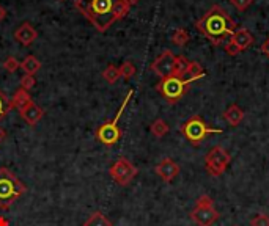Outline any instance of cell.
<instances>
[{
    "instance_id": "obj_2",
    "label": "cell",
    "mask_w": 269,
    "mask_h": 226,
    "mask_svg": "<svg viewBox=\"0 0 269 226\" xmlns=\"http://www.w3.org/2000/svg\"><path fill=\"white\" fill-rule=\"evenodd\" d=\"M195 29L210 41L213 46L225 44V41L232 38L236 32V22L229 16L222 7L214 5L195 22Z\"/></svg>"
},
{
    "instance_id": "obj_15",
    "label": "cell",
    "mask_w": 269,
    "mask_h": 226,
    "mask_svg": "<svg viewBox=\"0 0 269 226\" xmlns=\"http://www.w3.org/2000/svg\"><path fill=\"white\" fill-rule=\"evenodd\" d=\"M223 119L229 122L230 126H238V124H241V121L244 119V112H242V109L239 107V106H236V104H232L229 109H227L225 112H223Z\"/></svg>"
},
{
    "instance_id": "obj_26",
    "label": "cell",
    "mask_w": 269,
    "mask_h": 226,
    "mask_svg": "<svg viewBox=\"0 0 269 226\" xmlns=\"http://www.w3.org/2000/svg\"><path fill=\"white\" fill-rule=\"evenodd\" d=\"M4 68H5V71H8V72H16V71L20 68V61H19L16 57H8V58L4 61Z\"/></svg>"
},
{
    "instance_id": "obj_23",
    "label": "cell",
    "mask_w": 269,
    "mask_h": 226,
    "mask_svg": "<svg viewBox=\"0 0 269 226\" xmlns=\"http://www.w3.org/2000/svg\"><path fill=\"white\" fill-rule=\"evenodd\" d=\"M102 77H104L107 84H115L120 79V69L115 65H109L104 71H102Z\"/></svg>"
},
{
    "instance_id": "obj_4",
    "label": "cell",
    "mask_w": 269,
    "mask_h": 226,
    "mask_svg": "<svg viewBox=\"0 0 269 226\" xmlns=\"http://www.w3.org/2000/svg\"><path fill=\"white\" fill-rule=\"evenodd\" d=\"M197 79H184L180 76H169L161 79V82L156 85L158 93L169 102V104H176V102L186 94L189 85Z\"/></svg>"
},
{
    "instance_id": "obj_31",
    "label": "cell",
    "mask_w": 269,
    "mask_h": 226,
    "mask_svg": "<svg viewBox=\"0 0 269 226\" xmlns=\"http://www.w3.org/2000/svg\"><path fill=\"white\" fill-rule=\"evenodd\" d=\"M261 52L269 58V38H267V39L264 41V43L261 44Z\"/></svg>"
},
{
    "instance_id": "obj_27",
    "label": "cell",
    "mask_w": 269,
    "mask_h": 226,
    "mask_svg": "<svg viewBox=\"0 0 269 226\" xmlns=\"http://www.w3.org/2000/svg\"><path fill=\"white\" fill-rule=\"evenodd\" d=\"M35 84H36V80L32 74H24L23 77H20V88L26 90V91L32 90L35 87Z\"/></svg>"
},
{
    "instance_id": "obj_13",
    "label": "cell",
    "mask_w": 269,
    "mask_h": 226,
    "mask_svg": "<svg viewBox=\"0 0 269 226\" xmlns=\"http://www.w3.org/2000/svg\"><path fill=\"white\" fill-rule=\"evenodd\" d=\"M38 33L36 30L32 27V24L29 22H24V24H20V27L14 32V38L17 43H20L23 46H30L33 44V41L36 39Z\"/></svg>"
},
{
    "instance_id": "obj_24",
    "label": "cell",
    "mask_w": 269,
    "mask_h": 226,
    "mask_svg": "<svg viewBox=\"0 0 269 226\" xmlns=\"http://www.w3.org/2000/svg\"><path fill=\"white\" fill-rule=\"evenodd\" d=\"M186 76H189V79H201L203 77V68L200 63H197V61H189V66H188V72H186Z\"/></svg>"
},
{
    "instance_id": "obj_6",
    "label": "cell",
    "mask_w": 269,
    "mask_h": 226,
    "mask_svg": "<svg viewBox=\"0 0 269 226\" xmlns=\"http://www.w3.org/2000/svg\"><path fill=\"white\" fill-rule=\"evenodd\" d=\"M180 132L194 146H198L210 134H222V129H211L210 126H206V122L201 119V116L195 115L184 122L180 128Z\"/></svg>"
},
{
    "instance_id": "obj_11",
    "label": "cell",
    "mask_w": 269,
    "mask_h": 226,
    "mask_svg": "<svg viewBox=\"0 0 269 226\" xmlns=\"http://www.w3.org/2000/svg\"><path fill=\"white\" fill-rule=\"evenodd\" d=\"M156 174L164 181V182H172L178 174H180V165L170 157H165L162 159L156 168H154Z\"/></svg>"
},
{
    "instance_id": "obj_29",
    "label": "cell",
    "mask_w": 269,
    "mask_h": 226,
    "mask_svg": "<svg viewBox=\"0 0 269 226\" xmlns=\"http://www.w3.org/2000/svg\"><path fill=\"white\" fill-rule=\"evenodd\" d=\"M251 226H269V217L266 214H258L251 220Z\"/></svg>"
},
{
    "instance_id": "obj_5",
    "label": "cell",
    "mask_w": 269,
    "mask_h": 226,
    "mask_svg": "<svg viewBox=\"0 0 269 226\" xmlns=\"http://www.w3.org/2000/svg\"><path fill=\"white\" fill-rule=\"evenodd\" d=\"M132 94H134L132 91L128 93V96L125 97V101H123L121 107H120L118 112H117L115 119L104 122V124H101V126L96 129V140H98L99 143H102V145H106V146H114L115 143L120 141L123 132H121V129H120V126H118V119L121 118V113H123V110L126 109V106H128L129 99L132 97Z\"/></svg>"
},
{
    "instance_id": "obj_14",
    "label": "cell",
    "mask_w": 269,
    "mask_h": 226,
    "mask_svg": "<svg viewBox=\"0 0 269 226\" xmlns=\"http://www.w3.org/2000/svg\"><path fill=\"white\" fill-rule=\"evenodd\" d=\"M233 43L239 47V51H245L247 47H251L254 44V36L251 35L249 30H245V29H236V32L232 35L230 38Z\"/></svg>"
},
{
    "instance_id": "obj_19",
    "label": "cell",
    "mask_w": 269,
    "mask_h": 226,
    "mask_svg": "<svg viewBox=\"0 0 269 226\" xmlns=\"http://www.w3.org/2000/svg\"><path fill=\"white\" fill-rule=\"evenodd\" d=\"M169 124L165 122L164 119H161V118H158L156 121H153V124L150 126V131H151V134L156 137V138H162L164 135H167L169 134Z\"/></svg>"
},
{
    "instance_id": "obj_28",
    "label": "cell",
    "mask_w": 269,
    "mask_h": 226,
    "mask_svg": "<svg viewBox=\"0 0 269 226\" xmlns=\"http://www.w3.org/2000/svg\"><path fill=\"white\" fill-rule=\"evenodd\" d=\"M223 49H225L227 55H230V57H236L238 54H241L239 47L233 43L232 39H229V41H227V43L223 44Z\"/></svg>"
},
{
    "instance_id": "obj_16",
    "label": "cell",
    "mask_w": 269,
    "mask_h": 226,
    "mask_svg": "<svg viewBox=\"0 0 269 226\" xmlns=\"http://www.w3.org/2000/svg\"><path fill=\"white\" fill-rule=\"evenodd\" d=\"M30 102H33L32 101V96L29 94V91H26V90H23V88H19L16 93H14V96H13V99H11V104H13V109H17L19 112L23 110V109H26Z\"/></svg>"
},
{
    "instance_id": "obj_36",
    "label": "cell",
    "mask_w": 269,
    "mask_h": 226,
    "mask_svg": "<svg viewBox=\"0 0 269 226\" xmlns=\"http://www.w3.org/2000/svg\"><path fill=\"white\" fill-rule=\"evenodd\" d=\"M61 2H65V0H61Z\"/></svg>"
},
{
    "instance_id": "obj_7",
    "label": "cell",
    "mask_w": 269,
    "mask_h": 226,
    "mask_svg": "<svg viewBox=\"0 0 269 226\" xmlns=\"http://www.w3.org/2000/svg\"><path fill=\"white\" fill-rule=\"evenodd\" d=\"M191 218L198 226H213L214 221L219 218V212L214 208V201L208 195H201L197 199L194 211L191 212Z\"/></svg>"
},
{
    "instance_id": "obj_34",
    "label": "cell",
    "mask_w": 269,
    "mask_h": 226,
    "mask_svg": "<svg viewBox=\"0 0 269 226\" xmlns=\"http://www.w3.org/2000/svg\"><path fill=\"white\" fill-rule=\"evenodd\" d=\"M4 138H5V131H4L2 128H0V143L4 141Z\"/></svg>"
},
{
    "instance_id": "obj_8",
    "label": "cell",
    "mask_w": 269,
    "mask_h": 226,
    "mask_svg": "<svg viewBox=\"0 0 269 226\" xmlns=\"http://www.w3.org/2000/svg\"><path fill=\"white\" fill-rule=\"evenodd\" d=\"M139 170L131 160H128L126 157H120L118 160H115L112 163V167L109 168V174L110 178L118 184V186L126 187L134 181V178L137 176Z\"/></svg>"
},
{
    "instance_id": "obj_35",
    "label": "cell",
    "mask_w": 269,
    "mask_h": 226,
    "mask_svg": "<svg viewBox=\"0 0 269 226\" xmlns=\"http://www.w3.org/2000/svg\"><path fill=\"white\" fill-rule=\"evenodd\" d=\"M128 2H129V5L132 7V5H137V4L140 2V0H128Z\"/></svg>"
},
{
    "instance_id": "obj_12",
    "label": "cell",
    "mask_w": 269,
    "mask_h": 226,
    "mask_svg": "<svg viewBox=\"0 0 269 226\" xmlns=\"http://www.w3.org/2000/svg\"><path fill=\"white\" fill-rule=\"evenodd\" d=\"M19 115H20V118H23L27 122L29 126H35V124H38V121L43 119L44 110L41 109L38 104H35V102H30V104L26 109H23V110L19 112Z\"/></svg>"
},
{
    "instance_id": "obj_37",
    "label": "cell",
    "mask_w": 269,
    "mask_h": 226,
    "mask_svg": "<svg viewBox=\"0 0 269 226\" xmlns=\"http://www.w3.org/2000/svg\"><path fill=\"white\" fill-rule=\"evenodd\" d=\"M235 226H238V224H235Z\"/></svg>"
},
{
    "instance_id": "obj_3",
    "label": "cell",
    "mask_w": 269,
    "mask_h": 226,
    "mask_svg": "<svg viewBox=\"0 0 269 226\" xmlns=\"http://www.w3.org/2000/svg\"><path fill=\"white\" fill-rule=\"evenodd\" d=\"M26 192L27 187L11 170L0 168V209H10Z\"/></svg>"
},
{
    "instance_id": "obj_21",
    "label": "cell",
    "mask_w": 269,
    "mask_h": 226,
    "mask_svg": "<svg viewBox=\"0 0 269 226\" xmlns=\"http://www.w3.org/2000/svg\"><path fill=\"white\" fill-rule=\"evenodd\" d=\"M188 66H189V60L183 57V55H178L175 57V68H173V76H180V77H184L186 72H188Z\"/></svg>"
},
{
    "instance_id": "obj_30",
    "label": "cell",
    "mask_w": 269,
    "mask_h": 226,
    "mask_svg": "<svg viewBox=\"0 0 269 226\" xmlns=\"http://www.w3.org/2000/svg\"><path fill=\"white\" fill-rule=\"evenodd\" d=\"M230 4L235 8H238L239 11H245L247 8H249L254 4V0H230Z\"/></svg>"
},
{
    "instance_id": "obj_22",
    "label": "cell",
    "mask_w": 269,
    "mask_h": 226,
    "mask_svg": "<svg viewBox=\"0 0 269 226\" xmlns=\"http://www.w3.org/2000/svg\"><path fill=\"white\" fill-rule=\"evenodd\" d=\"M11 109H13L11 99L2 90H0V119H4L10 113Z\"/></svg>"
},
{
    "instance_id": "obj_25",
    "label": "cell",
    "mask_w": 269,
    "mask_h": 226,
    "mask_svg": "<svg viewBox=\"0 0 269 226\" xmlns=\"http://www.w3.org/2000/svg\"><path fill=\"white\" fill-rule=\"evenodd\" d=\"M118 69H120V77H123L125 80H129L136 74V66L131 63V61H125Z\"/></svg>"
},
{
    "instance_id": "obj_18",
    "label": "cell",
    "mask_w": 269,
    "mask_h": 226,
    "mask_svg": "<svg viewBox=\"0 0 269 226\" xmlns=\"http://www.w3.org/2000/svg\"><path fill=\"white\" fill-rule=\"evenodd\" d=\"M84 226H114L112 221L102 214V212H93L84 223Z\"/></svg>"
},
{
    "instance_id": "obj_17",
    "label": "cell",
    "mask_w": 269,
    "mask_h": 226,
    "mask_svg": "<svg viewBox=\"0 0 269 226\" xmlns=\"http://www.w3.org/2000/svg\"><path fill=\"white\" fill-rule=\"evenodd\" d=\"M20 69L24 71V74H36L39 69H41V61L33 57V55H29L26 57L23 61H20Z\"/></svg>"
},
{
    "instance_id": "obj_20",
    "label": "cell",
    "mask_w": 269,
    "mask_h": 226,
    "mask_svg": "<svg viewBox=\"0 0 269 226\" xmlns=\"http://www.w3.org/2000/svg\"><path fill=\"white\" fill-rule=\"evenodd\" d=\"M189 39H191V36H189L188 30H186V29H176L173 32V36H172V43L175 46H178V47H183V46H186L189 43Z\"/></svg>"
},
{
    "instance_id": "obj_1",
    "label": "cell",
    "mask_w": 269,
    "mask_h": 226,
    "mask_svg": "<svg viewBox=\"0 0 269 226\" xmlns=\"http://www.w3.org/2000/svg\"><path fill=\"white\" fill-rule=\"evenodd\" d=\"M74 8L98 32L104 33L114 22L128 16L131 5L128 0H74Z\"/></svg>"
},
{
    "instance_id": "obj_10",
    "label": "cell",
    "mask_w": 269,
    "mask_h": 226,
    "mask_svg": "<svg viewBox=\"0 0 269 226\" xmlns=\"http://www.w3.org/2000/svg\"><path fill=\"white\" fill-rule=\"evenodd\" d=\"M173 68H175V55L172 54V51H164L150 66V69L161 79L173 76Z\"/></svg>"
},
{
    "instance_id": "obj_33",
    "label": "cell",
    "mask_w": 269,
    "mask_h": 226,
    "mask_svg": "<svg viewBox=\"0 0 269 226\" xmlns=\"http://www.w3.org/2000/svg\"><path fill=\"white\" fill-rule=\"evenodd\" d=\"M10 223H8V220L5 218V217H0V226H8Z\"/></svg>"
},
{
    "instance_id": "obj_32",
    "label": "cell",
    "mask_w": 269,
    "mask_h": 226,
    "mask_svg": "<svg viewBox=\"0 0 269 226\" xmlns=\"http://www.w3.org/2000/svg\"><path fill=\"white\" fill-rule=\"evenodd\" d=\"M5 17H7V10H5V7L0 5V22L5 20Z\"/></svg>"
},
{
    "instance_id": "obj_9",
    "label": "cell",
    "mask_w": 269,
    "mask_h": 226,
    "mask_svg": "<svg viewBox=\"0 0 269 226\" xmlns=\"http://www.w3.org/2000/svg\"><path fill=\"white\" fill-rule=\"evenodd\" d=\"M230 162H232V156L220 146H214L205 157L206 170H208V173L214 178L223 174L225 170L229 168Z\"/></svg>"
}]
</instances>
